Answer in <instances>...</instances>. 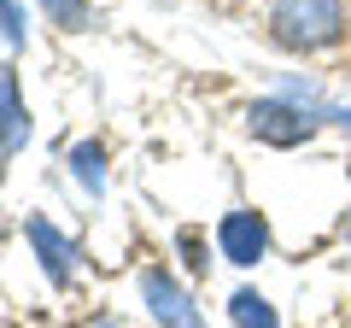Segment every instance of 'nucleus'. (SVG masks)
I'll return each instance as SVG.
<instances>
[{"label": "nucleus", "instance_id": "f257e3e1", "mask_svg": "<svg viewBox=\"0 0 351 328\" xmlns=\"http://www.w3.org/2000/svg\"><path fill=\"white\" fill-rule=\"evenodd\" d=\"M269 36L287 53H322L346 36V6L339 0H276Z\"/></svg>", "mask_w": 351, "mask_h": 328}, {"label": "nucleus", "instance_id": "f03ea898", "mask_svg": "<svg viewBox=\"0 0 351 328\" xmlns=\"http://www.w3.org/2000/svg\"><path fill=\"white\" fill-rule=\"evenodd\" d=\"M246 129L269 147H304L316 135V112L311 106H293V100H258L246 112Z\"/></svg>", "mask_w": 351, "mask_h": 328}, {"label": "nucleus", "instance_id": "7ed1b4c3", "mask_svg": "<svg viewBox=\"0 0 351 328\" xmlns=\"http://www.w3.org/2000/svg\"><path fill=\"white\" fill-rule=\"evenodd\" d=\"M217 246H223L228 264L252 270L263 253H269V223H263L258 211H228L223 223H217Z\"/></svg>", "mask_w": 351, "mask_h": 328}, {"label": "nucleus", "instance_id": "20e7f679", "mask_svg": "<svg viewBox=\"0 0 351 328\" xmlns=\"http://www.w3.org/2000/svg\"><path fill=\"white\" fill-rule=\"evenodd\" d=\"M141 299L158 316V328H205V316L193 311V299L170 281V270H147V276H141Z\"/></svg>", "mask_w": 351, "mask_h": 328}, {"label": "nucleus", "instance_id": "39448f33", "mask_svg": "<svg viewBox=\"0 0 351 328\" xmlns=\"http://www.w3.org/2000/svg\"><path fill=\"white\" fill-rule=\"evenodd\" d=\"M24 235H29V246H36V258H41V270H47V281H53V288H71V276H76V246L47 223V217H29Z\"/></svg>", "mask_w": 351, "mask_h": 328}, {"label": "nucleus", "instance_id": "423d86ee", "mask_svg": "<svg viewBox=\"0 0 351 328\" xmlns=\"http://www.w3.org/2000/svg\"><path fill=\"white\" fill-rule=\"evenodd\" d=\"M24 141H29V112H24V100H18V76L0 71V159L18 152Z\"/></svg>", "mask_w": 351, "mask_h": 328}, {"label": "nucleus", "instance_id": "0eeeda50", "mask_svg": "<svg viewBox=\"0 0 351 328\" xmlns=\"http://www.w3.org/2000/svg\"><path fill=\"white\" fill-rule=\"evenodd\" d=\"M228 311H234L240 328H281V323H276V305L263 299V293H252V288H240L234 299H228Z\"/></svg>", "mask_w": 351, "mask_h": 328}, {"label": "nucleus", "instance_id": "6e6552de", "mask_svg": "<svg viewBox=\"0 0 351 328\" xmlns=\"http://www.w3.org/2000/svg\"><path fill=\"white\" fill-rule=\"evenodd\" d=\"M71 170H76V182H82L88 194H106V159H100L94 141H76L71 147Z\"/></svg>", "mask_w": 351, "mask_h": 328}, {"label": "nucleus", "instance_id": "1a4fd4ad", "mask_svg": "<svg viewBox=\"0 0 351 328\" xmlns=\"http://www.w3.org/2000/svg\"><path fill=\"white\" fill-rule=\"evenodd\" d=\"M41 6H47L53 24H64V30H88L94 24V6H88V0H41Z\"/></svg>", "mask_w": 351, "mask_h": 328}, {"label": "nucleus", "instance_id": "9d476101", "mask_svg": "<svg viewBox=\"0 0 351 328\" xmlns=\"http://www.w3.org/2000/svg\"><path fill=\"white\" fill-rule=\"evenodd\" d=\"M0 30H6V41H18V47H24V12H18V0H0Z\"/></svg>", "mask_w": 351, "mask_h": 328}, {"label": "nucleus", "instance_id": "9b49d317", "mask_svg": "<svg viewBox=\"0 0 351 328\" xmlns=\"http://www.w3.org/2000/svg\"><path fill=\"white\" fill-rule=\"evenodd\" d=\"M322 117H334V124H346V129H351V106H334V112H322Z\"/></svg>", "mask_w": 351, "mask_h": 328}, {"label": "nucleus", "instance_id": "f8f14e48", "mask_svg": "<svg viewBox=\"0 0 351 328\" xmlns=\"http://www.w3.org/2000/svg\"><path fill=\"white\" fill-rule=\"evenodd\" d=\"M346 246H351V217H346Z\"/></svg>", "mask_w": 351, "mask_h": 328}, {"label": "nucleus", "instance_id": "ddd939ff", "mask_svg": "<svg viewBox=\"0 0 351 328\" xmlns=\"http://www.w3.org/2000/svg\"><path fill=\"white\" fill-rule=\"evenodd\" d=\"M94 328H117V323H94Z\"/></svg>", "mask_w": 351, "mask_h": 328}]
</instances>
